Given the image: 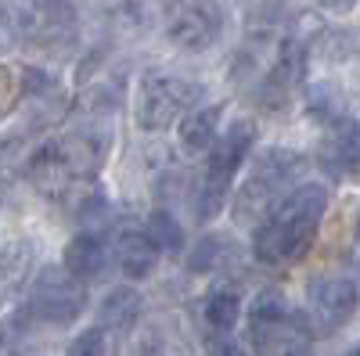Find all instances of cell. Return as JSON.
Here are the masks:
<instances>
[{"mask_svg":"<svg viewBox=\"0 0 360 356\" xmlns=\"http://www.w3.org/2000/svg\"><path fill=\"white\" fill-rule=\"evenodd\" d=\"M324 213H328V187L324 184L288 187L256 223V234H252L256 259L266 266L295 263L314 245Z\"/></svg>","mask_w":360,"mask_h":356,"instance_id":"cell-1","label":"cell"},{"mask_svg":"<svg viewBox=\"0 0 360 356\" xmlns=\"http://www.w3.org/2000/svg\"><path fill=\"white\" fill-rule=\"evenodd\" d=\"M112 152V130L101 126H83L76 133H62L47 140L40 152L29 159V180H33L47 198L62 195L65 187H72L76 180H86L94 176L105 159Z\"/></svg>","mask_w":360,"mask_h":356,"instance_id":"cell-2","label":"cell"},{"mask_svg":"<svg viewBox=\"0 0 360 356\" xmlns=\"http://www.w3.org/2000/svg\"><path fill=\"white\" fill-rule=\"evenodd\" d=\"M252 144H256V123L252 119H234V123L213 140L205 169H202V180L195 187V202H191L198 220H213V216L224 213L231 184H234V176L242 173V166L249 162Z\"/></svg>","mask_w":360,"mask_h":356,"instance_id":"cell-3","label":"cell"},{"mask_svg":"<svg viewBox=\"0 0 360 356\" xmlns=\"http://www.w3.org/2000/svg\"><path fill=\"white\" fill-rule=\"evenodd\" d=\"M307 169V159L292 152V147H263V152L252 155V166H249V176L242 191H238V202H234V220L238 223H259V216L274 205L288 187H295V180L303 176Z\"/></svg>","mask_w":360,"mask_h":356,"instance_id":"cell-4","label":"cell"},{"mask_svg":"<svg viewBox=\"0 0 360 356\" xmlns=\"http://www.w3.org/2000/svg\"><path fill=\"white\" fill-rule=\"evenodd\" d=\"M202 101V86L184 79V76H169V72H144L137 83V105L134 119L137 126L148 133L169 130L184 112H191Z\"/></svg>","mask_w":360,"mask_h":356,"instance_id":"cell-5","label":"cell"},{"mask_svg":"<svg viewBox=\"0 0 360 356\" xmlns=\"http://www.w3.org/2000/svg\"><path fill=\"white\" fill-rule=\"evenodd\" d=\"M83 310H86V288H83V281L65 274L62 266H47V270H40L37 281L29 284L25 313L33 320L65 328V324H72Z\"/></svg>","mask_w":360,"mask_h":356,"instance_id":"cell-6","label":"cell"},{"mask_svg":"<svg viewBox=\"0 0 360 356\" xmlns=\"http://www.w3.org/2000/svg\"><path fill=\"white\" fill-rule=\"evenodd\" d=\"M11 37L29 44H62L76 33V11L69 0H4Z\"/></svg>","mask_w":360,"mask_h":356,"instance_id":"cell-7","label":"cell"},{"mask_svg":"<svg viewBox=\"0 0 360 356\" xmlns=\"http://www.w3.org/2000/svg\"><path fill=\"white\" fill-rule=\"evenodd\" d=\"M162 29L184 51H205L220 40L224 11L217 0H162Z\"/></svg>","mask_w":360,"mask_h":356,"instance_id":"cell-8","label":"cell"},{"mask_svg":"<svg viewBox=\"0 0 360 356\" xmlns=\"http://www.w3.org/2000/svg\"><path fill=\"white\" fill-rule=\"evenodd\" d=\"M356 310V284L353 277L321 274L307 284V320L317 331H335Z\"/></svg>","mask_w":360,"mask_h":356,"instance_id":"cell-9","label":"cell"},{"mask_svg":"<svg viewBox=\"0 0 360 356\" xmlns=\"http://www.w3.org/2000/svg\"><path fill=\"white\" fill-rule=\"evenodd\" d=\"M108 256H112V245L101 230H79L65 245V266L62 270L72 274L76 281H94V277L105 274Z\"/></svg>","mask_w":360,"mask_h":356,"instance_id":"cell-10","label":"cell"},{"mask_svg":"<svg viewBox=\"0 0 360 356\" xmlns=\"http://www.w3.org/2000/svg\"><path fill=\"white\" fill-rule=\"evenodd\" d=\"M180 123V152L184 155H202L213 147L224 126V105H195L176 119Z\"/></svg>","mask_w":360,"mask_h":356,"instance_id":"cell-11","label":"cell"},{"mask_svg":"<svg viewBox=\"0 0 360 356\" xmlns=\"http://www.w3.org/2000/svg\"><path fill=\"white\" fill-rule=\"evenodd\" d=\"M33 263H37V245L29 237H15V242L0 245V306L11 303L29 284Z\"/></svg>","mask_w":360,"mask_h":356,"instance_id":"cell-12","label":"cell"},{"mask_svg":"<svg viewBox=\"0 0 360 356\" xmlns=\"http://www.w3.org/2000/svg\"><path fill=\"white\" fill-rule=\"evenodd\" d=\"M321 166L332 176H353L356 173V126H353V119L332 126V133L324 137Z\"/></svg>","mask_w":360,"mask_h":356,"instance_id":"cell-13","label":"cell"},{"mask_svg":"<svg viewBox=\"0 0 360 356\" xmlns=\"http://www.w3.org/2000/svg\"><path fill=\"white\" fill-rule=\"evenodd\" d=\"M115 259H119V266H123V274L130 281H144L148 274L155 270L159 252L144 237V230H123V234H119V242H115Z\"/></svg>","mask_w":360,"mask_h":356,"instance_id":"cell-14","label":"cell"},{"mask_svg":"<svg viewBox=\"0 0 360 356\" xmlns=\"http://www.w3.org/2000/svg\"><path fill=\"white\" fill-rule=\"evenodd\" d=\"M144 310V299L137 288H112L105 299H101V328H130V324H137Z\"/></svg>","mask_w":360,"mask_h":356,"instance_id":"cell-15","label":"cell"},{"mask_svg":"<svg viewBox=\"0 0 360 356\" xmlns=\"http://www.w3.org/2000/svg\"><path fill=\"white\" fill-rule=\"evenodd\" d=\"M33 317L25 310L11 313L0 320V356H29L37 345V331H33Z\"/></svg>","mask_w":360,"mask_h":356,"instance_id":"cell-16","label":"cell"},{"mask_svg":"<svg viewBox=\"0 0 360 356\" xmlns=\"http://www.w3.org/2000/svg\"><path fill=\"white\" fill-rule=\"evenodd\" d=\"M202 317L213 331H231L238 317H242V295H238L234 288H217L205 295L202 303Z\"/></svg>","mask_w":360,"mask_h":356,"instance_id":"cell-17","label":"cell"},{"mask_svg":"<svg viewBox=\"0 0 360 356\" xmlns=\"http://www.w3.org/2000/svg\"><path fill=\"white\" fill-rule=\"evenodd\" d=\"M144 237L155 245V252H166V256L184 252V227L176 223V216L169 209H155L152 216H148Z\"/></svg>","mask_w":360,"mask_h":356,"instance_id":"cell-18","label":"cell"},{"mask_svg":"<svg viewBox=\"0 0 360 356\" xmlns=\"http://www.w3.org/2000/svg\"><path fill=\"white\" fill-rule=\"evenodd\" d=\"M292 317V306L281 291L266 288L252 299V310H249V331H263V328H274V324H285Z\"/></svg>","mask_w":360,"mask_h":356,"instance_id":"cell-19","label":"cell"},{"mask_svg":"<svg viewBox=\"0 0 360 356\" xmlns=\"http://www.w3.org/2000/svg\"><path fill=\"white\" fill-rule=\"evenodd\" d=\"M224 249H227L224 237H217V234L202 237V242L195 245V252H191V259H188V270H191V274H205V270H213V266L224 259Z\"/></svg>","mask_w":360,"mask_h":356,"instance_id":"cell-20","label":"cell"},{"mask_svg":"<svg viewBox=\"0 0 360 356\" xmlns=\"http://www.w3.org/2000/svg\"><path fill=\"white\" fill-rule=\"evenodd\" d=\"M69 356H105V328H86L69 345Z\"/></svg>","mask_w":360,"mask_h":356,"instance_id":"cell-21","label":"cell"},{"mask_svg":"<svg viewBox=\"0 0 360 356\" xmlns=\"http://www.w3.org/2000/svg\"><path fill=\"white\" fill-rule=\"evenodd\" d=\"M209 356H249V352L238 345L227 331H217L213 338H209Z\"/></svg>","mask_w":360,"mask_h":356,"instance_id":"cell-22","label":"cell"},{"mask_svg":"<svg viewBox=\"0 0 360 356\" xmlns=\"http://www.w3.org/2000/svg\"><path fill=\"white\" fill-rule=\"evenodd\" d=\"M346 356H356V352H346Z\"/></svg>","mask_w":360,"mask_h":356,"instance_id":"cell-23","label":"cell"}]
</instances>
